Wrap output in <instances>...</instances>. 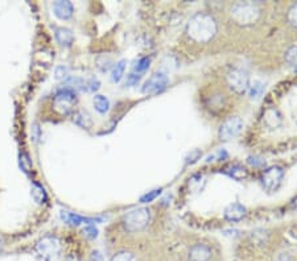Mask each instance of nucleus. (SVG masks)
Masks as SVG:
<instances>
[{"label":"nucleus","instance_id":"nucleus-1","mask_svg":"<svg viewBox=\"0 0 297 261\" xmlns=\"http://www.w3.org/2000/svg\"><path fill=\"white\" fill-rule=\"evenodd\" d=\"M217 29L218 27L214 17L208 14H195L186 25L188 36L193 41L200 44L209 43L211 39H214Z\"/></svg>","mask_w":297,"mask_h":261},{"label":"nucleus","instance_id":"nucleus-2","mask_svg":"<svg viewBox=\"0 0 297 261\" xmlns=\"http://www.w3.org/2000/svg\"><path fill=\"white\" fill-rule=\"evenodd\" d=\"M230 14L235 23L243 27H248L259 20L260 10L257 8L256 4L250 3V2H241L233 6Z\"/></svg>","mask_w":297,"mask_h":261},{"label":"nucleus","instance_id":"nucleus-3","mask_svg":"<svg viewBox=\"0 0 297 261\" xmlns=\"http://www.w3.org/2000/svg\"><path fill=\"white\" fill-rule=\"evenodd\" d=\"M61 241L56 236H44L35 245V253L40 261H56L61 254Z\"/></svg>","mask_w":297,"mask_h":261},{"label":"nucleus","instance_id":"nucleus-4","mask_svg":"<svg viewBox=\"0 0 297 261\" xmlns=\"http://www.w3.org/2000/svg\"><path fill=\"white\" fill-rule=\"evenodd\" d=\"M151 219V214H149L148 208H136L132 210L128 214L124 216V228L129 232H136L147 227Z\"/></svg>","mask_w":297,"mask_h":261},{"label":"nucleus","instance_id":"nucleus-5","mask_svg":"<svg viewBox=\"0 0 297 261\" xmlns=\"http://www.w3.org/2000/svg\"><path fill=\"white\" fill-rule=\"evenodd\" d=\"M227 85L234 93L244 94L250 89V77L242 69H231L226 77Z\"/></svg>","mask_w":297,"mask_h":261},{"label":"nucleus","instance_id":"nucleus-6","mask_svg":"<svg viewBox=\"0 0 297 261\" xmlns=\"http://www.w3.org/2000/svg\"><path fill=\"white\" fill-rule=\"evenodd\" d=\"M76 93L69 89H63L58 91L54 98V108L62 115H68L73 111V107L76 104Z\"/></svg>","mask_w":297,"mask_h":261},{"label":"nucleus","instance_id":"nucleus-7","mask_svg":"<svg viewBox=\"0 0 297 261\" xmlns=\"http://www.w3.org/2000/svg\"><path fill=\"white\" fill-rule=\"evenodd\" d=\"M242 131H243V120L238 116H231L219 128V139L228 141L241 135Z\"/></svg>","mask_w":297,"mask_h":261},{"label":"nucleus","instance_id":"nucleus-8","mask_svg":"<svg viewBox=\"0 0 297 261\" xmlns=\"http://www.w3.org/2000/svg\"><path fill=\"white\" fill-rule=\"evenodd\" d=\"M283 177V169L279 168V166H272V168L267 169L266 172H263L260 181L266 190H268V192H276L279 186L281 185Z\"/></svg>","mask_w":297,"mask_h":261},{"label":"nucleus","instance_id":"nucleus-9","mask_svg":"<svg viewBox=\"0 0 297 261\" xmlns=\"http://www.w3.org/2000/svg\"><path fill=\"white\" fill-rule=\"evenodd\" d=\"M168 85V77L164 73H155L143 86L144 94H157L167 87Z\"/></svg>","mask_w":297,"mask_h":261},{"label":"nucleus","instance_id":"nucleus-10","mask_svg":"<svg viewBox=\"0 0 297 261\" xmlns=\"http://www.w3.org/2000/svg\"><path fill=\"white\" fill-rule=\"evenodd\" d=\"M53 11H54V15L61 20H69L74 14V7L68 0H58L53 4Z\"/></svg>","mask_w":297,"mask_h":261},{"label":"nucleus","instance_id":"nucleus-11","mask_svg":"<svg viewBox=\"0 0 297 261\" xmlns=\"http://www.w3.org/2000/svg\"><path fill=\"white\" fill-rule=\"evenodd\" d=\"M61 219L70 226H79L81 223H89V225H92V223L101 220V219L98 218H83L81 215H77L74 214V212L69 211H61Z\"/></svg>","mask_w":297,"mask_h":261},{"label":"nucleus","instance_id":"nucleus-12","mask_svg":"<svg viewBox=\"0 0 297 261\" xmlns=\"http://www.w3.org/2000/svg\"><path fill=\"white\" fill-rule=\"evenodd\" d=\"M223 215L228 221H239L246 216V208L241 203H233L226 207Z\"/></svg>","mask_w":297,"mask_h":261},{"label":"nucleus","instance_id":"nucleus-13","mask_svg":"<svg viewBox=\"0 0 297 261\" xmlns=\"http://www.w3.org/2000/svg\"><path fill=\"white\" fill-rule=\"evenodd\" d=\"M210 254V249L206 245L197 244L190 249L189 258H190V261H209Z\"/></svg>","mask_w":297,"mask_h":261},{"label":"nucleus","instance_id":"nucleus-14","mask_svg":"<svg viewBox=\"0 0 297 261\" xmlns=\"http://www.w3.org/2000/svg\"><path fill=\"white\" fill-rule=\"evenodd\" d=\"M56 40L59 45L62 47H70L74 41V36H73V32L68 28H57L56 29Z\"/></svg>","mask_w":297,"mask_h":261},{"label":"nucleus","instance_id":"nucleus-15","mask_svg":"<svg viewBox=\"0 0 297 261\" xmlns=\"http://www.w3.org/2000/svg\"><path fill=\"white\" fill-rule=\"evenodd\" d=\"M264 122L270 128H276L281 124V116L279 111L275 108L267 109V113L264 115Z\"/></svg>","mask_w":297,"mask_h":261},{"label":"nucleus","instance_id":"nucleus-16","mask_svg":"<svg viewBox=\"0 0 297 261\" xmlns=\"http://www.w3.org/2000/svg\"><path fill=\"white\" fill-rule=\"evenodd\" d=\"M30 194H32L33 201L36 202V203H39V205H43V203H45L46 199H48V195H46L45 189L40 185V183H36V182H33L32 183Z\"/></svg>","mask_w":297,"mask_h":261},{"label":"nucleus","instance_id":"nucleus-17","mask_svg":"<svg viewBox=\"0 0 297 261\" xmlns=\"http://www.w3.org/2000/svg\"><path fill=\"white\" fill-rule=\"evenodd\" d=\"M94 107L98 113L106 114L110 108L109 99L103 95H95L94 96Z\"/></svg>","mask_w":297,"mask_h":261},{"label":"nucleus","instance_id":"nucleus-18","mask_svg":"<svg viewBox=\"0 0 297 261\" xmlns=\"http://www.w3.org/2000/svg\"><path fill=\"white\" fill-rule=\"evenodd\" d=\"M124 70H125V61L124 60L116 62L115 65H114V67H112L111 80L114 81V82H119V81L122 80L123 74H124Z\"/></svg>","mask_w":297,"mask_h":261},{"label":"nucleus","instance_id":"nucleus-19","mask_svg":"<svg viewBox=\"0 0 297 261\" xmlns=\"http://www.w3.org/2000/svg\"><path fill=\"white\" fill-rule=\"evenodd\" d=\"M19 164L21 170L25 173H30L33 169V164L32 160L29 159V156L26 155V153H20L19 156Z\"/></svg>","mask_w":297,"mask_h":261},{"label":"nucleus","instance_id":"nucleus-20","mask_svg":"<svg viewBox=\"0 0 297 261\" xmlns=\"http://www.w3.org/2000/svg\"><path fill=\"white\" fill-rule=\"evenodd\" d=\"M248 90H250L251 99H259L263 95L266 87H264V85L261 82H255L252 86H250Z\"/></svg>","mask_w":297,"mask_h":261},{"label":"nucleus","instance_id":"nucleus-21","mask_svg":"<svg viewBox=\"0 0 297 261\" xmlns=\"http://www.w3.org/2000/svg\"><path fill=\"white\" fill-rule=\"evenodd\" d=\"M74 122L78 124L79 127H82V128H89L91 126V119H90V116L85 113H78L74 118Z\"/></svg>","mask_w":297,"mask_h":261},{"label":"nucleus","instance_id":"nucleus-22","mask_svg":"<svg viewBox=\"0 0 297 261\" xmlns=\"http://www.w3.org/2000/svg\"><path fill=\"white\" fill-rule=\"evenodd\" d=\"M285 61L293 69H297V47H290L285 53Z\"/></svg>","mask_w":297,"mask_h":261},{"label":"nucleus","instance_id":"nucleus-23","mask_svg":"<svg viewBox=\"0 0 297 261\" xmlns=\"http://www.w3.org/2000/svg\"><path fill=\"white\" fill-rule=\"evenodd\" d=\"M228 174H230L233 178L238 179V181L247 177V172H246V169L242 168V166H233L230 172H228Z\"/></svg>","mask_w":297,"mask_h":261},{"label":"nucleus","instance_id":"nucleus-24","mask_svg":"<svg viewBox=\"0 0 297 261\" xmlns=\"http://www.w3.org/2000/svg\"><path fill=\"white\" fill-rule=\"evenodd\" d=\"M111 261H138V258L129 252H119L111 258Z\"/></svg>","mask_w":297,"mask_h":261},{"label":"nucleus","instance_id":"nucleus-25","mask_svg":"<svg viewBox=\"0 0 297 261\" xmlns=\"http://www.w3.org/2000/svg\"><path fill=\"white\" fill-rule=\"evenodd\" d=\"M149 63H151V58L144 57V58H140V60L138 61V63L134 66V69H135L138 73H142V71H145V70L148 69Z\"/></svg>","mask_w":297,"mask_h":261},{"label":"nucleus","instance_id":"nucleus-26","mask_svg":"<svg viewBox=\"0 0 297 261\" xmlns=\"http://www.w3.org/2000/svg\"><path fill=\"white\" fill-rule=\"evenodd\" d=\"M83 236L87 239H90V240H92V239H95L96 236H98V230L95 228V226H87V227L83 228V231H82Z\"/></svg>","mask_w":297,"mask_h":261},{"label":"nucleus","instance_id":"nucleus-27","mask_svg":"<svg viewBox=\"0 0 297 261\" xmlns=\"http://www.w3.org/2000/svg\"><path fill=\"white\" fill-rule=\"evenodd\" d=\"M160 193H161V190H160V189H158V190H153V192L147 193V194L143 195L142 198H140V202H142V203H148V202H152L153 199L156 198V197H158V195H160Z\"/></svg>","mask_w":297,"mask_h":261},{"label":"nucleus","instance_id":"nucleus-28","mask_svg":"<svg viewBox=\"0 0 297 261\" xmlns=\"http://www.w3.org/2000/svg\"><path fill=\"white\" fill-rule=\"evenodd\" d=\"M288 21H289L293 27L297 28V3L292 6V8L288 12Z\"/></svg>","mask_w":297,"mask_h":261},{"label":"nucleus","instance_id":"nucleus-29","mask_svg":"<svg viewBox=\"0 0 297 261\" xmlns=\"http://www.w3.org/2000/svg\"><path fill=\"white\" fill-rule=\"evenodd\" d=\"M99 86H101V83H99V81L95 80V78H91V80H89L86 82V90H87V91H96V90L99 89Z\"/></svg>","mask_w":297,"mask_h":261},{"label":"nucleus","instance_id":"nucleus-30","mask_svg":"<svg viewBox=\"0 0 297 261\" xmlns=\"http://www.w3.org/2000/svg\"><path fill=\"white\" fill-rule=\"evenodd\" d=\"M139 81H140V76H139V74H129V76L127 77V82H125V85H127V86H136L139 83Z\"/></svg>","mask_w":297,"mask_h":261},{"label":"nucleus","instance_id":"nucleus-31","mask_svg":"<svg viewBox=\"0 0 297 261\" xmlns=\"http://www.w3.org/2000/svg\"><path fill=\"white\" fill-rule=\"evenodd\" d=\"M248 164H251L252 166H256V168H259V166L266 165V161H264L263 159H260V157H248Z\"/></svg>","mask_w":297,"mask_h":261},{"label":"nucleus","instance_id":"nucleus-32","mask_svg":"<svg viewBox=\"0 0 297 261\" xmlns=\"http://www.w3.org/2000/svg\"><path fill=\"white\" fill-rule=\"evenodd\" d=\"M68 76V69L63 66H59L56 69V78L57 80H63Z\"/></svg>","mask_w":297,"mask_h":261},{"label":"nucleus","instance_id":"nucleus-33","mask_svg":"<svg viewBox=\"0 0 297 261\" xmlns=\"http://www.w3.org/2000/svg\"><path fill=\"white\" fill-rule=\"evenodd\" d=\"M90 261H103L102 254L99 253V252H94L91 254V257H90Z\"/></svg>","mask_w":297,"mask_h":261},{"label":"nucleus","instance_id":"nucleus-34","mask_svg":"<svg viewBox=\"0 0 297 261\" xmlns=\"http://www.w3.org/2000/svg\"><path fill=\"white\" fill-rule=\"evenodd\" d=\"M63 261H79V260L76 257V256H68V257H66Z\"/></svg>","mask_w":297,"mask_h":261},{"label":"nucleus","instance_id":"nucleus-35","mask_svg":"<svg viewBox=\"0 0 297 261\" xmlns=\"http://www.w3.org/2000/svg\"><path fill=\"white\" fill-rule=\"evenodd\" d=\"M293 207L296 208V210H297V198L294 199V201H293Z\"/></svg>","mask_w":297,"mask_h":261},{"label":"nucleus","instance_id":"nucleus-36","mask_svg":"<svg viewBox=\"0 0 297 261\" xmlns=\"http://www.w3.org/2000/svg\"><path fill=\"white\" fill-rule=\"evenodd\" d=\"M0 249H2V241H0Z\"/></svg>","mask_w":297,"mask_h":261}]
</instances>
